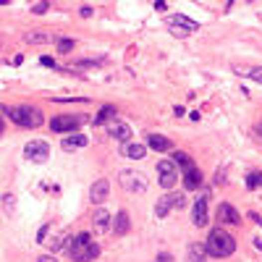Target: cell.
Wrapping results in <instances>:
<instances>
[{
    "instance_id": "obj_1",
    "label": "cell",
    "mask_w": 262,
    "mask_h": 262,
    "mask_svg": "<svg viewBox=\"0 0 262 262\" xmlns=\"http://www.w3.org/2000/svg\"><path fill=\"white\" fill-rule=\"evenodd\" d=\"M207 255L210 257H218V260H223V257H231L236 252V239L228 234V231L223 228H213L210 231V236H207Z\"/></svg>"
},
{
    "instance_id": "obj_2",
    "label": "cell",
    "mask_w": 262,
    "mask_h": 262,
    "mask_svg": "<svg viewBox=\"0 0 262 262\" xmlns=\"http://www.w3.org/2000/svg\"><path fill=\"white\" fill-rule=\"evenodd\" d=\"M97 255H100V244L89 241V234H79L68 244V257L74 262H92V260H97Z\"/></svg>"
},
{
    "instance_id": "obj_3",
    "label": "cell",
    "mask_w": 262,
    "mask_h": 262,
    "mask_svg": "<svg viewBox=\"0 0 262 262\" xmlns=\"http://www.w3.org/2000/svg\"><path fill=\"white\" fill-rule=\"evenodd\" d=\"M8 113V118L13 121V124H18V126H24V129H37V126H42V113H39L37 108H32V105H18V108H8L5 110Z\"/></svg>"
},
{
    "instance_id": "obj_4",
    "label": "cell",
    "mask_w": 262,
    "mask_h": 262,
    "mask_svg": "<svg viewBox=\"0 0 262 262\" xmlns=\"http://www.w3.org/2000/svg\"><path fill=\"white\" fill-rule=\"evenodd\" d=\"M157 178L163 189H173L178 184V165L173 160H160L157 163Z\"/></svg>"
},
{
    "instance_id": "obj_5",
    "label": "cell",
    "mask_w": 262,
    "mask_h": 262,
    "mask_svg": "<svg viewBox=\"0 0 262 262\" xmlns=\"http://www.w3.org/2000/svg\"><path fill=\"white\" fill-rule=\"evenodd\" d=\"M184 207H186V197L184 194H165L163 199H157L155 215L157 218H165L170 210H184Z\"/></svg>"
},
{
    "instance_id": "obj_6",
    "label": "cell",
    "mask_w": 262,
    "mask_h": 262,
    "mask_svg": "<svg viewBox=\"0 0 262 262\" xmlns=\"http://www.w3.org/2000/svg\"><path fill=\"white\" fill-rule=\"evenodd\" d=\"M121 186H124L126 191H131V194H142V191L147 189V181H144V176L142 173H136V170H121Z\"/></svg>"
},
{
    "instance_id": "obj_7",
    "label": "cell",
    "mask_w": 262,
    "mask_h": 262,
    "mask_svg": "<svg viewBox=\"0 0 262 262\" xmlns=\"http://www.w3.org/2000/svg\"><path fill=\"white\" fill-rule=\"evenodd\" d=\"M168 26H170V32H173L176 37H189L191 32H197L199 29V24L197 21H191V18H186V16H170L168 18Z\"/></svg>"
},
{
    "instance_id": "obj_8",
    "label": "cell",
    "mask_w": 262,
    "mask_h": 262,
    "mask_svg": "<svg viewBox=\"0 0 262 262\" xmlns=\"http://www.w3.org/2000/svg\"><path fill=\"white\" fill-rule=\"evenodd\" d=\"M24 152H26V157L29 160H34V163H45V160L50 157V147L45 144V142H29L26 147H24Z\"/></svg>"
},
{
    "instance_id": "obj_9",
    "label": "cell",
    "mask_w": 262,
    "mask_h": 262,
    "mask_svg": "<svg viewBox=\"0 0 262 262\" xmlns=\"http://www.w3.org/2000/svg\"><path fill=\"white\" fill-rule=\"evenodd\" d=\"M79 124H82V118H74V116H58L50 121V129L55 131V134H66V131H74Z\"/></svg>"
},
{
    "instance_id": "obj_10",
    "label": "cell",
    "mask_w": 262,
    "mask_h": 262,
    "mask_svg": "<svg viewBox=\"0 0 262 262\" xmlns=\"http://www.w3.org/2000/svg\"><path fill=\"white\" fill-rule=\"evenodd\" d=\"M108 194H110V181L108 178H97L92 184V189H89V199H92L95 205H103L108 199Z\"/></svg>"
},
{
    "instance_id": "obj_11",
    "label": "cell",
    "mask_w": 262,
    "mask_h": 262,
    "mask_svg": "<svg viewBox=\"0 0 262 262\" xmlns=\"http://www.w3.org/2000/svg\"><path fill=\"white\" fill-rule=\"evenodd\" d=\"M218 220H220L223 226H239V223H241V215H239L228 202H223V205L218 207Z\"/></svg>"
},
{
    "instance_id": "obj_12",
    "label": "cell",
    "mask_w": 262,
    "mask_h": 262,
    "mask_svg": "<svg viewBox=\"0 0 262 262\" xmlns=\"http://www.w3.org/2000/svg\"><path fill=\"white\" fill-rule=\"evenodd\" d=\"M108 134L113 139H118V142H129V139H131V129L126 124H121V121H116V124H110Z\"/></svg>"
},
{
    "instance_id": "obj_13",
    "label": "cell",
    "mask_w": 262,
    "mask_h": 262,
    "mask_svg": "<svg viewBox=\"0 0 262 262\" xmlns=\"http://www.w3.org/2000/svg\"><path fill=\"white\" fill-rule=\"evenodd\" d=\"M147 147L155 149V152H168V149H170V142H168L163 134H149V136H147Z\"/></svg>"
},
{
    "instance_id": "obj_14",
    "label": "cell",
    "mask_w": 262,
    "mask_h": 262,
    "mask_svg": "<svg viewBox=\"0 0 262 262\" xmlns=\"http://www.w3.org/2000/svg\"><path fill=\"white\" fill-rule=\"evenodd\" d=\"M26 42L29 45H47V42H58V37L50 34V32H29Z\"/></svg>"
},
{
    "instance_id": "obj_15",
    "label": "cell",
    "mask_w": 262,
    "mask_h": 262,
    "mask_svg": "<svg viewBox=\"0 0 262 262\" xmlns=\"http://www.w3.org/2000/svg\"><path fill=\"white\" fill-rule=\"evenodd\" d=\"M194 226H207V199H197L194 202Z\"/></svg>"
},
{
    "instance_id": "obj_16",
    "label": "cell",
    "mask_w": 262,
    "mask_h": 262,
    "mask_svg": "<svg viewBox=\"0 0 262 262\" xmlns=\"http://www.w3.org/2000/svg\"><path fill=\"white\" fill-rule=\"evenodd\" d=\"M184 184H186V189H199V184H202V173L191 165V168H186L184 170Z\"/></svg>"
},
{
    "instance_id": "obj_17",
    "label": "cell",
    "mask_w": 262,
    "mask_h": 262,
    "mask_svg": "<svg viewBox=\"0 0 262 262\" xmlns=\"http://www.w3.org/2000/svg\"><path fill=\"white\" fill-rule=\"evenodd\" d=\"M92 223H95V231H97V234H103V231L110 228V213H108V210H97L95 218H92Z\"/></svg>"
},
{
    "instance_id": "obj_18",
    "label": "cell",
    "mask_w": 262,
    "mask_h": 262,
    "mask_svg": "<svg viewBox=\"0 0 262 262\" xmlns=\"http://www.w3.org/2000/svg\"><path fill=\"white\" fill-rule=\"evenodd\" d=\"M129 228H131V220L126 213H118L116 220H113V231H116V236H126L129 234Z\"/></svg>"
},
{
    "instance_id": "obj_19",
    "label": "cell",
    "mask_w": 262,
    "mask_h": 262,
    "mask_svg": "<svg viewBox=\"0 0 262 262\" xmlns=\"http://www.w3.org/2000/svg\"><path fill=\"white\" fill-rule=\"evenodd\" d=\"M124 155L131 157V160H142V157L147 155V147H144V144H126V147H124Z\"/></svg>"
},
{
    "instance_id": "obj_20",
    "label": "cell",
    "mask_w": 262,
    "mask_h": 262,
    "mask_svg": "<svg viewBox=\"0 0 262 262\" xmlns=\"http://www.w3.org/2000/svg\"><path fill=\"white\" fill-rule=\"evenodd\" d=\"M87 142H89V139L82 136V134L68 136V139H63V149H79V147H87Z\"/></svg>"
},
{
    "instance_id": "obj_21",
    "label": "cell",
    "mask_w": 262,
    "mask_h": 262,
    "mask_svg": "<svg viewBox=\"0 0 262 262\" xmlns=\"http://www.w3.org/2000/svg\"><path fill=\"white\" fill-rule=\"evenodd\" d=\"M113 116H116V108H113V105H105V108L95 116V124H105V121H110Z\"/></svg>"
},
{
    "instance_id": "obj_22",
    "label": "cell",
    "mask_w": 262,
    "mask_h": 262,
    "mask_svg": "<svg viewBox=\"0 0 262 262\" xmlns=\"http://www.w3.org/2000/svg\"><path fill=\"white\" fill-rule=\"evenodd\" d=\"M173 163H176V165H181V168H184V170H186V168H191V165H194V163H191V157H189L186 152H173Z\"/></svg>"
},
{
    "instance_id": "obj_23",
    "label": "cell",
    "mask_w": 262,
    "mask_h": 262,
    "mask_svg": "<svg viewBox=\"0 0 262 262\" xmlns=\"http://www.w3.org/2000/svg\"><path fill=\"white\" fill-rule=\"evenodd\" d=\"M205 255H207L205 247H197V244L189 247V260H205Z\"/></svg>"
},
{
    "instance_id": "obj_24",
    "label": "cell",
    "mask_w": 262,
    "mask_h": 262,
    "mask_svg": "<svg viewBox=\"0 0 262 262\" xmlns=\"http://www.w3.org/2000/svg\"><path fill=\"white\" fill-rule=\"evenodd\" d=\"M247 186H249V189L262 186V173H249V176H247Z\"/></svg>"
},
{
    "instance_id": "obj_25",
    "label": "cell",
    "mask_w": 262,
    "mask_h": 262,
    "mask_svg": "<svg viewBox=\"0 0 262 262\" xmlns=\"http://www.w3.org/2000/svg\"><path fill=\"white\" fill-rule=\"evenodd\" d=\"M74 50V39H58V53H71Z\"/></svg>"
},
{
    "instance_id": "obj_26",
    "label": "cell",
    "mask_w": 262,
    "mask_h": 262,
    "mask_svg": "<svg viewBox=\"0 0 262 262\" xmlns=\"http://www.w3.org/2000/svg\"><path fill=\"white\" fill-rule=\"evenodd\" d=\"M47 8H50V3H47V0H42V3H37V5L32 8V13H37V16H42V13L47 11Z\"/></svg>"
},
{
    "instance_id": "obj_27",
    "label": "cell",
    "mask_w": 262,
    "mask_h": 262,
    "mask_svg": "<svg viewBox=\"0 0 262 262\" xmlns=\"http://www.w3.org/2000/svg\"><path fill=\"white\" fill-rule=\"evenodd\" d=\"M13 199H16L13 194H5V197H3V205H5V210H13V207H16V202H13Z\"/></svg>"
},
{
    "instance_id": "obj_28",
    "label": "cell",
    "mask_w": 262,
    "mask_h": 262,
    "mask_svg": "<svg viewBox=\"0 0 262 262\" xmlns=\"http://www.w3.org/2000/svg\"><path fill=\"white\" fill-rule=\"evenodd\" d=\"M247 76H252L255 82H260V84H262V68H252V71H249Z\"/></svg>"
},
{
    "instance_id": "obj_29",
    "label": "cell",
    "mask_w": 262,
    "mask_h": 262,
    "mask_svg": "<svg viewBox=\"0 0 262 262\" xmlns=\"http://www.w3.org/2000/svg\"><path fill=\"white\" fill-rule=\"evenodd\" d=\"M42 66H53V68H58V63L50 55H42Z\"/></svg>"
},
{
    "instance_id": "obj_30",
    "label": "cell",
    "mask_w": 262,
    "mask_h": 262,
    "mask_svg": "<svg viewBox=\"0 0 262 262\" xmlns=\"http://www.w3.org/2000/svg\"><path fill=\"white\" fill-rule=\"evenodd\" d=\"M155 262H173V260H170V255H165V252H163V255L155 257Z\"/></svg>"
},
{
    "instance_id": "obj_31",
    "label": "cell",
    "mask_w": 262,
    "mask_h": 262,
    "mask_svg": "<svg viewBox=\"0 0 262 262\" xmlns=\"http://www.w3.org/2000/svg\"><path fill=\"white\" fill-rule=\"evenodd\" d=\"M45 236H47V226H42V228H39V234H37V239H39V241H42Z\"/></svg>"
},
{
    "instance_id": "obj_32",
    "label": "cell",
    "mask_w": 262,
    "mask_h": 262,
    "mask_svg": "<svg viewBox=\"0 0 262 262\" xmlns=\"http://www.w3.org/2000/svg\"><path fill=\"white\" fill-rule=\"evenodd\" d=\"M82 16H84V18H89V16H92V8L84 5V8H82Z\"/></svg>"
},
{
    "instance_id": "obj_33",
    "label": "cell",
    "mask_w": 262,
    "mask_h": 262,
    "mask_svg": "<svg viewBox=\"0 0 262 262\" xmlns=\"http://www.w3.org/2000/svg\"><path fill=\"white\" fill-rule=\"evenodd\" d=\"M37 262H55V257H50V255H45V257H39Z\"/></svg>"
},
{
    "instance_id": "obj_34",
    "label": "cell",
    "mask_w": 262,
    "mask_h": 262,
    "mask_svg": "<svg viewBox=\"0 0 262 262\" xmlns=\"http://www.w3.org/2000/svg\"><path fill=\"white\" fill-rule=\"evenodd\" d=\"M257 136H260V142H262V126H257Z\"/></svg>"
},
{
    "instance_id": "obj_35",
    "label": "cell",
    "mask_w": 262,
    "mask_h": 262,
    "mask_svg": "<svg viewBox=\"0 0 262 262\" xmlns=\"http://www.w3.org/2000/svg\"><path fill=\"white\" fill-rule=\"evenodd\" d=\"M0 110H3V108H0ZM0 134H3V116H0Z\"/></svg>"
},
{
    "instance_id": "obj_36",
    "label": "cell",
    "mask_w": 262,
    "mask_h": 262,
    "mask_svg": "<svg viewBox=\"0 0 262 262\" xmlns=\"http://www.w3.org/2000/svg\"><path fill=\"white\" fill-rule=\"evenodd\" d=\"M189 262H207V260H189Z\"/></svg>"
},
{
    "instance_id": "obj_37",
    "label": "cell",
    "mask_w": 262,
    "mask_h": 262,
    "mask_svg": "<svg viewBox=\"0 0 262 262\" xmlns=\"http://www.w3.org/2000/svg\"><path fill=\"white\" fill-rule=\"evenodd\" d=\"M5 3H8V0H0V5H5Z\"/></svg>"
},
{
    "instance_id": "obj_38",
    "label": "cell",
    "mask_w": 262,
    "mask_h": 262,
    "mask_svg": "<svg viewBox=\"0 0 262 262\" xmlns=\"http://www.w3.org/2000/svg\"><path fill=\"white\" fill-rule=\"evenodd\" d=\"M231 3H234V0H228V5H231Z\"/></svg>"
}]
</instances>
